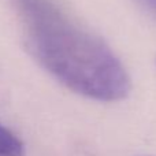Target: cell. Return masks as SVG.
<instances>
[{
	"instance_id": "1",
	"label": "cell",
	"mask_w": 156,
	"mask_h": 156,
	"mask_svg": "<svg viewBox=\"0 0 156 156\" xmlns=\"http://www.w3.org/2000/svg\"><path fill=\"white\" fill-rule=\"evenodd\" d=\"M32 58L80 96L103 103L127 97L132 81L115 52L60 0H11Z\"/></svg>"
},
{
	"instance_id": "3",
	"label": "cell",
	"mask_w": 156,
	"mask_h": 156,
	"mask_svg": "<svg viewBox=\"0 0 156 156\" xmlns=\"http://www.w3.org/2000/svg\"><path fill=\"white\" fill-rule=\"evenodd\" d=\"M154 16H156V0H138Z\"/></svg>"
},
{
	"instance_id": "2",
	"label": "cell",
	"mask_w": 156,
	"mask_h": 156,
	"mask_svg": "<svg viewBox=\"0 0 156 156\" xmlns=\"http://www.w3.org/2000/svg\"><path fill=\"white\" fill-rule=\"evenodd\" d=\"M0 156H25V144L0 123Z\"/></svg>"
}]
</instances>
